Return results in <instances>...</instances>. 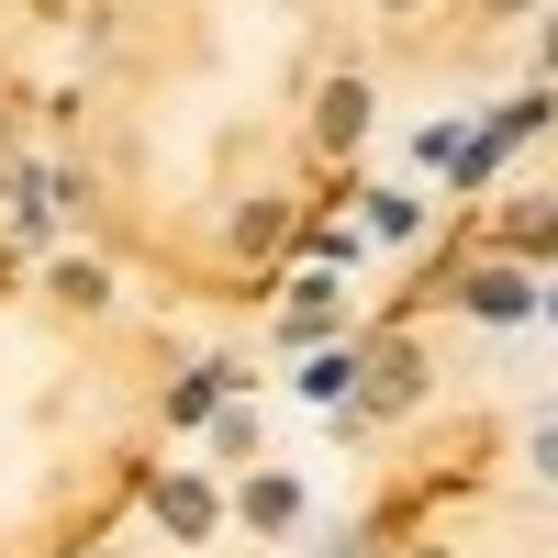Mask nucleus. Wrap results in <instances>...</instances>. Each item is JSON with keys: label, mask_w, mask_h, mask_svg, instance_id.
I'll use <instances>...</instances> for the list:
<instances>
[{"label": "nucleus", "mask_w": 558, "mask_h": 558, "mask_svg": "<svg viewBox=\"0 0 558 558\" xmlns=\"http://www.w3.org/2000/svg\"><path fill=\"white\" fill-rule=\"evenodd\" d=\"M470 302H481L492 324H514V313H525V279H514V268H481V279H470Z\"/></svg>", "instance_id": "obj_1"}, {"label": "nucleus", "mask_w": 558, "mask_h": 558, "mask_svg": "<svg viewBox=\"0 0 558 558\" xmlns=\"http://www.w3.org/2000/svg\"><path fill=\"white\" fill-rule=\"evenodd\" d=\"M357 112H368V89H357V78H336V89H324V146H347Z\"/></svg>", "instance_id": "obj_2"}, {"label": "nucleus", "mask_w": 558, "mask_h": 558, "mask_svg": "<svg viewBox=\"0 0 558 558\" xmlns=\"http://www.w3.org/2000/svg\"><path fill=\"white\" fill-rule=\"evenodd\" d=\"M514 246H525V257H558V202H536V213H514Z\"/></svg>", "instance_id": "obj_3"}, {"label": "nucleus", "mask_w": 558, "mask_h": 558, "mask_svg": "<svg viewBox=\"0 0 558 558\" xmlns=\"http://www.w3.org/2000/svg\"><path fill=\"white\" fill-rule=\"evenodd\" d=\"M246 514H257V525H291L302 502H291V481H246Z\"/></svg>", "instance_id": "obj_4"}, {"label": "nucleus", "mask_w": 558, "mask_h": 558, "mask_svg": "<svg viewBox=\"0 0 558 558\" xmlns=\"http://www.w3.org/2000/svg\"><path fill=\"white\" fill-rule=\"evenodd\" d=\"M168 525H179V536H202V525H213V502H202V481H168Z\"/></svg>", "instance_id": "obj_5"}, {"label": "nucleus", "mask_w": 558, "mask_h": 558, "mask_svg": "<svg viewBox=\"0 0 558 558\" xmlns=\"http://www.w3.org/2000/svg\"><path fill=\"white\" fill-rule=\"evenodd\" d=\"M547 68H558V23H547Z\"/></svg>", "instance_id": "obj_6"}]
</instances>
